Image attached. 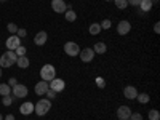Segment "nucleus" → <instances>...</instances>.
Listing matches in <instances>:
<instances>
[{
	"label": "nucleus",
	"instance_id": "20e7f679",
	"mask_svg": "<svg viewBox=\"0 0 160 120\" xmlns=\"http://www.w3.org/2000/svg\"><path fill=\"white\" fill-rule=\"evenodd\" d=\"M64 53L68 56H78V53H80V47L75 43V42H68V43H64Z\"/></svg>",
	"mask_w": 160,
	"mask_h": 120
},
{
	"label": "nucleus",
	"instance_id": "a878e982",
	"mask_svg": "<svg viewBox=\"0 0 160 120\" xmlns=\"http://www.w3.org/2000/svg\"><path fill=\"white\" fill-rule=\"evenodd\" d=\"M15 53H16V56H26V47H18L16 50H15Z\"/></svg>",
	"mask_w": 160,
	"mask_h": 120
},
{
	"label": "nucleus",
	"instance_id": "c9c22d12",
	"mask_svg": "<svg viewBox=\"0 0 160 120\" xmlns=\"http://www.w3.org/2000/svg\"><path fill=\"white\" fill-rule=\"evenodd\" d=\"M5 120H15V115H11V114H8L7 117H3Z\"/></svg>",
	"mask_w": 160,
	"mask_h": 120
},
{
	"label": "nucleus",
	"instance_id": "2f4dec72",
	"mask_svg": "<svg viewBox=\"0 0 160 120\" xmlns=\"http://www.w3.org/2000/svg\"><path fill=\"white\" fill-rule=\"evenodd\" d=\"M16 35L21 38V37H26V35H28V31H26V29H18L16 31Z\"/></svg>",
	"mask_w": 160,
	"mask_h": 120
},
{
	"label": "nucleus",
	"instance_id": "ea45409f",
	"mask_svg": "<svg viewBox=\"0 0 160 120\" xmlns=\"http://www.w3.org/2000/svg\"><path fill=\"white\" fill-rule=\"evenodd\" d=\"M106 2H112V0H106Z\"/></svg>",
	"mask_w": 160,
	"mask_h": 120
},
{
	"label": "nucleus",
	"instance_id": "6ab92c4d",
	"mask_svg": "<svg viewBox=\"0 0 160 120\" xmlns=\"http://www.w3.org/2000/svg\"><path fill=\"white\" fill-rule=\"evenodd\" d=\"M64 16H66V21H69V22H74V21L77 19V13H75L74 10H66Z\"/></svg>",
	"mask_w": 160,
	"mask_h": 120
},
{
	"label": "nucleus",
	"instance_id": "7ed1b4c3",
	"mask_svg": "<svg viewBox=\"0 0 160 120\" xmlns=\"http://www.w3.org/2000/svg\"><path fill=\"white\" fill-rule=\"evenodd\" d=\"M40 77H42V80H45V82H51V80L56 77V69H55V66L45 64L43 68L40 69Z\"/></svg>",
	"mask_w": 160,
	"mask_h": 120
},
{
	"label": "nucleus",
	"instance_id": "c85d7f7f",
	"mask_svg": "<svg viewBox=\"0 0 160 120\" xmlns=\"http://www.w3.org/2000/svg\"><path fill=\"white\" fill-rule=\"evenodd\" d=\"M45 95L48 96V99H55V98H56V95H58V93H56V91H53L51 88H48V90H47V93H45Z\"/></svg>",
	"mask_w": 160,
	"mask_h": 120
},
{
	"label": "nucleus",
	"instance_id": "412c9836",
	"mask_svg": "<svg viewBox=\"0 0 160 120\" xmlns=\"http://www.w3.org/2000/svg\"><path fill=\"white\" fill-rule=\"evenodd\" d=\"M136 99H138V102H141V104H148V102L151 101V96L148 95V93H138Z\"/></svg>",
	"mask_w": 160,
	"mask_h": 120
},
{
	"label": "nucleus",
	"instance_id": "bb28decb",
	"mask_svg": "<svg viewBox=\"0 0 160 120\" xmlns=\"http://www.w3.org/2000/svg\"><path fill=\"white\" fill-rule=\"evenodd\" d=\"M2 104H3V106H11V104H13V98H11L10 95L3 96V99H2Z\"/></svg>",
	"mask_w": 160,
	"mask_h": 120
},
{
	"label": "nucleus",
	"instance_id": "9d476101",
	"mask_svg": "<svg viewBox=\"0 0 160 120\" xmlns=\"http://www.w3.org/2000/svg\"><path fill=\"white\" fill-rule=\"evenodd\" d=\"M130 31H131V24H130V21L123 19V21H120V22L117 24V32H118L120 35H127Z\"/></svg>",
	"mask_w": 160,
	"mask_h": 120
},
{
	"label": "nucleus",
	"instance_id": "72a5a7b5",
	"mask_svg": "<svg viewBox=\"0 0 160 120\" xmlns=\"http://www.w3.org/2000/svg\"><path fill=\"white\" fill-rule=\"evenodd\" d=\"M16 83H18V80H16L15 77H11V78H10V82H8V85H10V87H15Z\"/></svg>",
	"mask_w": 160,
	"mask_h": 120
},
{
	"label": "nucleus",
	"instance_id": "6e6552de",
	"mask_svg": "<svg viewBox=\"0 0 160 120\" xmlns=\"http://www.w3.org/2000/svg\"><path fill=\"white\" fill-rule=\"evenodd\" d=\"M5 45H7V48H8V50L15 51V50H16V48L21 45V42H19V37H18V35H10V37L7 38Z\"/></svg>",
	"mask_w": 160,
	"mask_h": 120
},
{
	"label": "nucleus",
	"instance_id": "58836bf2",
	"mask_svg": "<svg viewBox=\"0 0 160 120\" xmlns=\"http://www.w3.org/2000/svg\"><path fill=\"white\" fill-rule=\"evenodd\" d=\"M0 2H7V0H0Z\"/></svg>",
	"mask_w": 160,
	"mask_h": 120
},
{
	"label": "nucleus",
	"instance_id": "aec40b11",
	"mask_svg": "<svg viewBox=\"0 0 160 120\" xmlns=\"http://www.w3.org/2000/svg\"><path fill=\"white\" fill-rule=\"evenodd\" d=\"M88 31H90V34L91 35H98L102 29H101V26H99V22H93L90 28H88Z\"/></svg>",
	"mask_w": 160,
	"mask_h": 120
},
{
	"label": "nucleus",
	"instance_id": "423d86ee",
	"mask_svg": "<svg viewBox=\"0 0 160 120\" xmlns=\"http://www.w3.org/2000/svg\"><path fill=\"white\" fill-rule=\"evenodd\" d=\"M78 56L83 62H91L93 58H95V51H93V48H83V50H80Z\"/></svg>",
	"mask_w": 160,
	"mask_h": 120
},
{
	"label": "nucleus",
	"instance_id": "4468645a",
	"mask_svg": "<svg viewBox=\"0 0 160 120\" xmlns=\"http://www.w3.org/2000/svg\"><path fill=\"white\" fill-rule=\"evenodd\" d=\"M123 95H125L127 99H136V96H138V90H136L135 87L128 85V87L123 88Z\"/></svg>",
	"mask_w": 160,
	"mask_h": 120
},
{
	"label": "nucleus",
	"instance_id": "dca6fc26",
	"mask_svg": "<svg viewBox=\"0 0 160 120\" xmlns=\"http://www.w3.org/2000/svg\"><path fill=\"white\" fill-rule=\"evenodd\" d=\"M16 64H18V68H19V69H28V68H29V64H31V61H29L28 56H18Z\"/></svg>",
	"mask_w": 160,
	"mask_h": 120
},
{
	"label": "nucleus",
	"instance_id": "393cba45",
	"mask_svg": "<svg viewBox=\"0 0 160 120\" xmlns=\"http://www.w3.org/2000/svg\"><path fill=\"white\" fill-rule=\"evenodd\" d=\"M7 29H8V32H10V34H16V31H18V26H16L15 22H10V24L7 26Z\"/></svg>",
	"mask_w": 160,
	"mask_h": 120
},
{
	"label": "nucleus",
	"instance_id": "f257e3e1",
	"mask_svg": "<svg viewBox=\"0 0 160 120\" xmlns=\"http://www.w3.org/2000/svg\"><path fill=\"white\" fill-rule=\"evenodd\" d=\"M16 59H18L16 53L8 50L7 53H3V55L0 56V68H11L13 64H16Z\"/></svg>",
	"mask_w": 160,
	"mask_h": 120
},
{
	"label": "nucleus",
	"instance_id": "f03ea898",
	"mask_svg": "<svg viewBox=\"0 0 160 120\" xmlns=\"http://www.w3.org/2000/svg\"><path fill=\"white\" fill-rule=\"evenodd\" d=\"M50 109H51V101H50V99H38V101L35 102V106H34L35 114L40 115V117H43Z\"/></svg>",
	"mask_w": 160,
	"mask_h": 120
},
{
	"label": "nucleus",
	"instance_id": "0eeeda50",
	"mask_svg": "<svg viewBox=\"0 0 160 120\" xmlns=\"http://www.w3.org/2000/svg\"><path fill=\"white\" fill-rule=\"evenodd\" d=\"M48 87L53 90V91H56V93H61L64 88H66V83H64V80H61V78H53L51 82L48 83Z\"/></svg>",
	"mask_w": 160,
	"mask_h": 120
},
{
	"label": "nucleus",
	"instance_id": "473e14b6",
	"mask_svg": "<svg viewBox=\"0 0 160 120\" xmlns=\"http://www.w3.org/2000/svg\"><path fill=\"white\" fill-rule=\"evenodd\" d=\"M127 2H128V5H133V7H139L141 0H127Z\"/></svg>",
	"mask_w": 160,
	"mask_h": 120
},
{
	"label": "nucleus",
	"instance_id": "1a4fd4ad",
	"mask_svg": "<svg viewBox=\"0 0 160 120\" xmlns=\"http://www.w3.org/2000/svg\"><path fill=\"white\" fill-rule=\"evenodd\" d=\"M51 8L55 13H66L68 5H66L64 0H51Z\"/></svg>",
	"mask_w": 160,
	"mask_h": 120
},
{
	"label": "nucleus",
	"instance_id": "4c0bfd02",
	"mask_svg": "<svg viewBox=\"0 0 160 120\" xmlns=\"http://www.w3.org/2000/svg\"><path fill=\"white\" fill-rule=\"evenodd\" d=\"M0 77H2V68H0Z\"/></svg>",
	"mask_w": 160,
	"mask_h": 120
},
{
	"label": "nucleus",
	"instance_id": "2eb2a0df",
	"mask_svg": "<svg viewBox=\"0 0 160 120\" xmlns=\"http://www.w3.org/2000/svg\"><path fill=\"white\" fill-rule=\"evenodd\" d=\"M19 112L22 114V115H29V114H32L34 112V104L32 102H22L21 106H19Z\"/></svg>",
	"mask_w": 160,
	"mask_h": 120
},
{
	"label": "nucleus",
	"instance_id": "9b49d317",
	"mask_svg": "<svg viewBox=\"0 0 160 120\" xmlns=\"http://www.w3.org/2000/svg\"><path fill=\"white\" fill-rule=\"evenodd\" d=\"M131 115V109L128 108V106H120V108L117 109V117L118 120H128Z\"/></svg>",
	"mask_w": 160,
	"mask_h": 120
},
{
	"label": "nucleus",
	"instance_id": "a211bd4d",
	"mask_svg": "<svg viewBox=\"0 0 160 120\" xmlns=\"http://www.w3.org/2000/svg\"><path fill=\"white\" fill-rule=\"evenodd\" d=\"M152 5H154V3H152V0H141V3H139V10L146 13V11H149V10L152 8Z\"/></svg>",
	"mask_w": 160,
	"mask_h": 120
},
{
	"label": "nucleus",
	"instance_id": "4be33fe9",
	"mask_svg": "<svg viewBox=\"0 0 160 120\" xmlns=\"http://www.w3.org/2000/svg\"><path fill=\"white\" fill-rule=\"evenodd\" d=\"M10 90H11V87L8 83H2V85H0V95H2V96L10 95Z\"/></svg>",
	"mask_w": 160,
	"mask_h": 120
},
{
	"label": "nucleus",
	"instance_id": "5701e85b",
	"mask_svg": "<svg viewBox=\"0 0 160 120\" xmlns=\"http://www.w3.org/2000/svg\"><path fill=\"white\" fill-rule=\"evenodd\" d=\"M114 3H115V7H117L118 10H125V8L128 7L127 0H114Z\"/></svg>",
	"mask_w": 160,
	"mask_h": 120
},
{
	"label": "nucleus",
	"instance_id": "39448f33",
	"mask_svg": "<svg viewBox=\"0 0 160 120\" xmlns=\"http://www.w3.org/2000/svg\"><path fill=\"white\" fill-rule=\"evenodd\" d=\"M11 90H13V96H15V98H26V96H28V93H29L28 87L21 85V83H16L15 87H11Z\"/></svg>",
	"mask_w": 160,
	"mask_h": 120
},
{
	"label": "nucleus",
	"instance_id": "ddd939ff",
	"mask_svg": "<svg viewBox=\"0 0 160 120\" xmlns=\"http://www.w3.org/2000/svg\"><path fill=\"white\" fill-rule=\"evenodd\" d=\"M47 38H48V34H47L45 31H40V32L35 35V38H34V43H35L37 47H42V45L47 43Z\"/></svg>",
	"mask_w": 160,
	"mask_h": 120
},
{
	"label": "nucleus",
	"instance_id": "f3484780",
	"mask_svg": "<svg viewBox=\"0 0 160 120\" xmlns=\"http://www.w3.org/2000/svg\"><path fill=\"white\" fill-rule=\"evenodd\" d=\"M93 51H95V55L98 53V55H104L106 51H108V47H106L104 42H98L95 43V47H93Z\"/></svg>",
	"mask_w": 160,
	"mask_h": 120
},
{
	"label": "nucleus",
	"instance_id": "c756f323",
	"mask_svg": "<svg viewBox=\"0 0 160 120\" xmlns=\"http://www.w3.org/2000/svg\"><path fill=\"white\" fill-rule=\"evenodd\" d=\"M128 120H142V115L139 112H131V115H130Z\"/></svg>",
	"mask_w": 160,
	"mask_h": 120
},
{
	"label": "nucleus",
	"instance_id": "f8f14e48",
	"mask_svg": "<svg viewBox=\"0 0 160 120\" xmlns=\"http://www.w3.org/2000/svg\"><path fill=\"white\" fill-rule=\"evenodd\" d=\"M48 88H50V87H48V82H45V80H40L38 83H35V88H34V90H35V95L43 96Z\"/></svg>",
	"mask_w": 160,
	"mask_h": 120
},
{
	"label": "nucleus",
	"instance_id": "7c9ffc66",
	"mask_svg": "<svg viewBox=\"0 0 160 120\" xmlns=\"http://www.w3.org/2000/svg\"><path fill=\"white\" fill-rule=\"evenodd\" d=\"M99 26H101V29H111V19H104Z\"/></svg>",
	"mask_w": 160,
	"mask_h": 120
},
{
	"label": "nucleus",
	"instance_id": "b1692460",
	"mask_svg": "<svg viewBox=\"0 0 160 120\" xmlns=\"http://www.w3.org/2000/svg\"><path fill=\"white\" fill-rule=\"evenodd\" d=\"M149 120H160V114H158V111L157 109H152V111H149Z\"/></svg>",
	"mask_w": 160,
	"mask_h": 120
},
{
	"label": "nucleus",
	"instance_id": "f704fd0d",
	"mask_svg": "<svg viewBox=\"0 0 160 120\" xmlns=\"http://www.w3.org/2000/svg\"><path fill=\"white\" fill-rule=\"evenodd\" d=\"M154 32H155V34L160 32V24H158V22H155V26H154Z\"/></svg>",
	"mask_w": 160,
	"mask_h": 120
},
{
	"label": "nucleus",
	"instance_id": "cd10ccee",
	"mask_svg": "<svg viewBox=\"0 0 160 120\" xmlns=\"http://www.w3.org/2000/svg\"><path fill=\"white\" fill-rule=\"evenodd\" d=\"M96 85L102 90V88H106V80L102 78V77H96Z\"/></svg>",
	"mask_w": 160,
	"mask_h": 120
},
{
	"label": "nucleus",
	"instance_id": "e433bc0d",
	"mask_svg": "<svg viewBox=\"0 0 160 120\" xmlns=\"http://www.w3.org/2000/svg\"><path fill=\"white\" fill-rule=\"evenodd\" d=\"M0 120H3V115L2 114H0Z\"/></svg>",
	"mask_w": 160,
	"mask_h": 120
}]
</instances>
